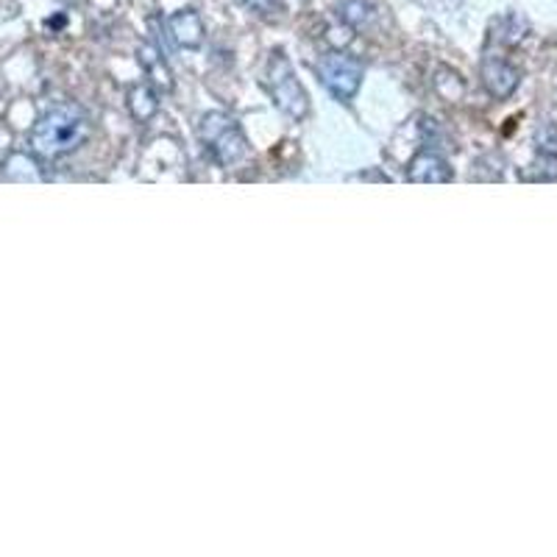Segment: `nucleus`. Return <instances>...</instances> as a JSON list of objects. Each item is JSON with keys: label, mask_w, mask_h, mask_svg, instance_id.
Wrapping results in <instances>:
<instances>
[{"label": "nucleus", "mask_w": 557, "mask_h": 557, "mask_svg": "<svg viewBox=\"0 0 557 557\" xmlns=\"http://www.w3.org/2000/svg\"><path fill=\"white\" fill-rule=\"evenodd\" d=\"M201 139L203 146L209 148V153L226 168L237 165L246 157V137H243L235 117H228V114H207L201 121Z\"/></svg>", "instance_id": "2"}, {"label": "nucleus", "mask_w": 557, "mask_h": 557, "mask_svg": "<svg viewBox=\"0 0 557 557\" xmlns=\"http://www.w3.org/2000/svg\"><path fill=\"white\" fill-rule=\"evenodd\" d=\"M482 78H485L487 89H491L496 98H510L521 82L519 70H516L513 64H507L505 59L496 57L485 59V64H482Z\"/></svg>", "instance_id": "5"}, {"label": "nucleus", "mask_w": 557, "mask_h": 557, "mask_svg": "<svg viewBox=\"0 0 557 557\" xmlns=\"http://www.w3.org/2000/svg\"><path fill=\"white\" fill-rule=\"evenodd\" d=\"M89 134V121L82 107L76 103H59L34 123L28 146L32 153L42 162H53L76 151Z\"/></svg>", "instance_id": "1"}, {"label": "nucleus", "mask_w": 557, "mask_h": 557, "mask_svg": "<svg viewBox=\"0 0 557 557\" xmlns=\"http://www.w3.org/2000/svg\"><path fill=\"white\" fill-rule=\"evenodd\" d=\"M315 70L323 87L330 89L337 101H351L357 96L362 82V67L357 59L346 57V53H326Z\"/></svg>", "instance_id": "3"}, {"label": "nucleus", "mask_w": 557, "mask_h": 557, "mask_svg": "<svg viewBox=\"0 0 557 557\" xmlns=\"http://www.w3.org/2000/svg\"><path fill=\"white\" fill-rule=\"evenodd\" d=\"M64 3H73V0H64Z\"/></svg>", "instance_id": "10"}, {"label": "nucleus", "mask_w": 557, "mask_h": 557, "mask_svg": "<svg viewBox=\"0 0 557 557\" xmlns=\"http://www.w3.org/2000/svg\"><path fill=\"white\" fill-rule=\"evenodd\" d=\"M407 178H410V182H449L451 173L449 168H446L444 159L424 151V153H418V157L410 162Z\"/></svg>", "instance_id": "7"}, {"label": "nucleus", "mask_w": 557, "mask_h": 557, "mask_svg": "<svg viewBox=\"0 0 557 557\" xmlns=\"http://www.w3.org/2000/svg\"><path fill=\"white\" fill-rule=\"evenodd\" d=\"M539 146L544 153H557V128L544 126L539 132Z\"/></svg>", "instance_id": "9"}, {"label": "nucleus", "mask_w": 557, "mask_h": 557, "mask_svg": "<svg viewBox=\"0 0 557 557\" xmlns=\"http://www.w3.org/2000/svg\"><path fill=\"white\" fill-rule=\"evenodd\" d=\"M168 28H171L173 39L182 48H198L203 42V23L198 17V12H193V9H182V12L173 14L168 20Z\"/></svg>", "instance_id": "6"}, {"label": "nucleus", "mask_w": 557, "mask_h": 557, "mask_svg": "<svg viewBox=\"0 0 557 557\" xmlns=\"http://www.w3.org/2000/svg\"><path fill=\"white\" fill-rule=\"evenodd\" d=\"M368 17H371V7H368L366 0H346L343 3V20L351 23V26H366Z\"/></svg>", "instance_id": "8"}, {"label": "nucleus", "mask_w": 557, "mask_h": 557, "mask_svg": "<svg viewBox=\"0 0 557 557\" xmlns=\"http://www.w3.org/2000/svg\"><path fill=\"white\" fill-rule=\"evenodd\" d=\"M271 89L278 107L285 109L290 117H305L307 109H310V103H307V92L301 89V84L293 78L290 64H287L282 57L276 59V67H273Z\"/></svg>", "instance_id": "4"}]
</instances>
